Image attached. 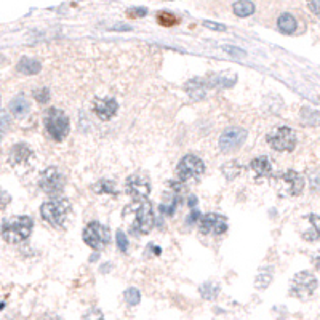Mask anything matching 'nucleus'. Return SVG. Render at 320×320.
Segmentation results:
<instances>
[{
	"instance_id": "nucleus-1",
	"label": "nucleus",
	"mask_w": 320,
	"mask_h": 320,
	"mask_svg": "<svg viewBox=\"0 0 320 320\" xmlns=\"http://www.w3.org/2000/svg\"><path fill=\"white\" fill-rule=\"evenodd\" d=\"M123 220L135 234H148L154 227V211L148 200L133 202L123 208Z\"/></svg>"
},
{
	"instance_id": "nucleus-15",
	"label": "nucleus",
	"mask_w": 320,
	"mask_h": 320,
	"mask_svg": "<svg viewBox=\"0 0 320 320\" xmlns=\"http://www.w3.org/2000/svg\"><path fill=\"white\" fill-rule=\"evenodd\" d=\"M301 236L304 240L314 242L320 237V216L317 215H308L301 221Z\"/></svg>"
},
{
	"instance_id": "nucleus-14",
	"label": "nucleus",
	"mask_w": 320,
	"mask_h": 320,
	"mask_svg": "<svg viewBox=\"0 0 320 320\" xmlns=\"http://www.w3.org/2000/svg\"><path fill=\"white\" fill-rule=\"evenodd\" d=\"M93 111L101 120H111L119 111V104L114 98H96L93 101Z\"/></svg>"
},
{
	"instance_id": "nucleus-6",
	"label": "nucleus",
	"mask_w": 320,
	"mask_h": 320,
	"mask_svg": "<svg viewBox=\"0 0 320 320\" xmlns=\"http://www.w3.org/2000/svg\"><path fill=\"white\" fill-rule=\"evenodd\" d=\"M83 240L86 245L92 246L93 250L99 252L108 246V243L111 240V232L106 226L99 224L96 221H92L83 229Z\"/></svg>"
},
{
	"instance_id": "nucleus-24",
	"label": "nucleus",
	"mask_w": 320,
	"mask_h": 320,
	"mask_svg": "<svg viewBox=\"0 0 320 320\" xmlns=\"http://www.w3.org/2000/svg\"><path fill=\"white\" fill-rule=\"evenodd\" d=\"M272 282V268H263L255 279V287L258 290H264L269 287V283Z\"/></svg>"
},
{
	"instance_id": "nucleus-37",
	"label": "nucleus",
	"mask_w": 320,
	"mask_h": 320,
	"mask_svg": "<svg viewBox=\"0 0 320 320\" xmlns=\"http://www.w3.org/2000/svg\"><path fill=\"white\" fill-rule=\"evenodd\" d=\"M208 29H213V31H218V32H224L226 31V26L223 24H218V23H211V21H205L203 23Z\"/></svg>"
},
{
	"instance_id": "nucleus-12",
	"label": "nucleus",
	"mask_w": 320,
	"mask_h": 320,
	"mask_svg": "<svg viewBox=\"0 0 320 320\" xmlns=\"http://www.w3.org/2000/svg\"><path fill=\"white\" fill-rule=\"evenodd\" d=\"M199 229L207 236H221L227 230V220L223 215L208 213L199 221Z\"/></svg>"
},
{
	"instance_id": "nucleus-9",
	"label": "nucleus",
	"mask_w": 320,
	"mask_h": 320,
	"mask_svg": "<svg viewBox=\"0 0 320 320\" xmlns=\"http://www.w3.org/2000/svg\"><path fill=\"white\" fill-rule=\"evenodd\" d=\"M39 186L45 194L58 195L60 192H63V189H64V178H63L61 171L56 167H48L40 174Z\"/></svg>"
},
{
	"instance_id": "nucleus-40",
	"label": "nucleus",
	"mask_w": 320,
	"mask_h": 320,
	"mask_svg": "<svg viewBox=\"0 0 320 320\" xmlns=\"http://www.w3.org/2000/svg\"><path fill=\"white\" fill-rule=\"evenodd\" d=\"M111 31H132V27H128V26H122V24H117V26H111Z\"/></svg>"
},
{
	"instance_id": "nucleus-19",
	"label": "nucleus",
	"mask_w": 320,
	"mask_h": 320,
	"mask_svg": "<svg viewBox=\"0 0 320 320\" xmlns=\"http://www.w3.org/2000/svg\"><path fill=\"white\" fill-rule=\"evenodd\" d=\"M207 90H208L207 79H192V80H189L186 83V92L191 95V98L194 101H199V99L205 98Z\"/></svg>"
},
{
	"instance_id": "nucleus-29",
	"label": "nucleus",
	"mask_w": 320,
	"mask_h": 320,
	"mask_svg": "<svg viewBox=\"0 0 320 320\" xmlns=\"http://www.w3.org/2000/svg\"><path fill=\"white\" fill-rule=\"evenodd\" d=\"M123 299H125V303L128 304V306H138L139 301H141L139 290L138 288H133V287L127 288L125 292H123Z\"/></svg>"
},
{
	"instance_id": "nucleus-38",
	"label": "nucleus",
	"mask_w": 320,
	"mask_h": 320,
	"mask_svg": "<svg viewBox=\"0 0 320 320\" xmlns=\"http://www.w3.org/2000/svg\"><path fill=\"white\" fill-rule=\"evenodd\" d=\"M10 195L7 194V192H4V191H0V210L2 208H5L8 203H10Z\"/></svg>"
},
{
	"instance_id": "nucleus-11",
	"label": "nucleus",
	"mask_w": 320,
	"mask_h": 320,
	"mask_svg": "<svg viewBox=\"0 0 320 320\" xmlns=\"http://www.w3.org/2000/svg\"><path fill=\"white\" fill-rule=\"evenodd\" d=\"M246 130L245 128H240V127H230V128H226L221 138H220V149L223 152H232L239 149L243 141L246 139Z\"/></svg>"
},
{
	"instance_id": "nucleus-8",
	"label": "nucleus",
	"mask_w": 320,
	"mask_h": 320,
	"mask_svg": "<svg viewBox=\"0 0 320 320\" xmlns=\"http://www.w3.org/2000/svg\"><path fill=\"white\" fill-rule=\"evenodd\" d=\"M317 288V279L311 272H299L292 279V285H290V293L295 298L299 299H308L314 295Z\"/></svg>"
},
{
	"instance_id": "nucleus-22",
	"label": "nucleus",
	"mask_w": 320,
	"mask_h": 320,
	"mask_svg": "<svg viewBox=\"0 0 320 320\" xmlns=\"http://www.w3.org/2000/svg\"><path fill=\"white\" fill-rule=\"evenodd\" d=\"M277 26H279V31L283 32V34H293L295 29H296V20L293 14L290 13H283L280 14V18L277 21Z\"/></svg>"
},
{
	"instance_id": "nucleus-5",
	"label": "nucleus",
	"mask_w": 320,
	"mask_h": 320,
	"mask_svg": "<svg viewBox=\"0 0 320 320\" xmlns=\"http://www.w3.org/2000/svg\"><path fill=\"white\" fill-rule=\"evenodd\" d=\"M269 146L279 152H290L296 146V135L290 127H275L268 135Z\"/></svg>"
},
{
	"instance_id": "nucleus-2",
	"label": "nucleus",
	"mask_w": 320,
	"mask_h": 320,
	"mask_svg": "<svg viewBox=\"0 0 320 320\" xmlns=\"http://www.w3.org/2000/svg\"><path fill=\"white\" fill-rule=\"evenodd\" d=\"M34 227L32 218L29 216H13L4 221L2 224V237L8 243H21L31 236Z\"/></svg>"
},
{
	"instance_id": "nucleus-23",
	"label": "nucleus",
	"mask_w": 320,
	"mask_h": 320,
	"mask_svg": "<svg viewBox=\"0 0 320 320\" xmlns=\"http://www.w3.org/2000/svg\"><path fill=\"white\" fill-rule=\"evenodd\" d=\"M199 293L203 299L213 301V299L218 298V295H220V285H218L216 282H205V283L200 285Z\"/></svg>"
},
{
	"instance_id": "nucleus-4",
	"label": "nucleus",
	"mask_w": 320,
	"mask_h": 320,
	"mask_svg": "<svg viewBox=\"0 0 320 320\" xmlns=\"http://www.w3.org/2000/svg\"><path fill=\"white\" fill-rule=\"evenodd\" d=\"M45 128H47V133L55 141H63L69 135L67 115L60 109L51 108L45 115Z\"/></svg>"
},
{
	"instance_id": "nucleus-10",
	"label": "nucleus",
	"mask_w": 320,
	"mask_h": 320,
	"mask_svg": "<svg viewBox=\"0 0 320 320\" xmlns=\"http://www.w3.org/2000/svg\"><path fill=\"white\" fill-rule=\"evenodd\" d=\"M125 191L130 197L135 199V202L146 200L151 194V181L144 174H132L125 183Z\"/></svg>"
},
{
	"instance_id": "nucleus-31",
	"label": "nucleus",
	"mask_w": 320,
	"mask_h": 320,
	"mask_svg": "<svg viewBox=\"0 0 320 320\" xmlns=\"http://www.w3.org/2000/svg\"><path fill=\"white\" fill-rule=\"evenodd\" d=\"M115 239H117V246L120 252H127L128 250V239L125 236L123 230H117V234H115Z\"/></svg>"
},
{
	"instance_id": "nucleus-20",
	"label": "nucleus",
	"mask_w": 320,
	"mask_h": 320,
	"mask_svg": "<svg viewBox=\"0 0 320 320\" xmlns=\"http://www.w3.org/2000/svg\"><path fill=\"white\" fill-rule=\"evenodd\" d=\"M29 111H31V104H29V101L24 96H16L10 103V112L18 119L26 117V115L29 114Z\"/></svg>"
},
{
	"instance_id": "nucleus-36",
	"label": "nucleus",
	"mask_w": 320,
	"mask_h": 320,
	"mask_svg": "<svg viewBox=\"0 0 320 320\" xmlns=\"http://www.w3.org/2000/svg\"><path fill=\"white\" fill-rule=\"evenodd\" d=\"M146 13L148 10L146 8H130L128 10V16L130 18H143V16H146Z\"/></svg>"
},
{
	"instance_id": "nucleus-33",
	"label": "nucleus",
	"mask_w": 320,
	"mask_h": 320,
	"mask_svg": "<svg viewBox=\"0 0 320 320\" xmlns=\"http://www.w3.org/2000/svg\"><path fill=\"white\" fill-rule=\"evenodd\" d=\"M10 125H11V119H10L8 112L0 111V132H7Z\"/></svg>"
},
{
	"instance_id": "nucleus-13",
	"label": "nucleus",
	"mask_w": 320,
	"mask_h": 320,
	"mask_svg": "<svg viewBox=\"0 0 320 320\" xmlns=\"http://www.w3.org/2000/svg\"><path fill=\"white\" fill-rule=\"evenodd\" d=\"M279 189L285 195H299L304 189V180L299 173L288 170L279 178Z\"/></svg>"
},
{
	"instance_id": "nucleus-21",
	"label": "nucleus",
	"mask_w": 320,
	"mask_h": 320,
	"mask_svg": "<svg viewBox=\"0 0 320 320\" xmlns=\"http://www.w3.org/2000/svg\"><path fill=\"white\" fill-rule=\"evenodd\" d=\"M42 69V64L37 61V60H32V58H21L20 63H18V70L24 76H34V74H39Z\"/></svg>"
},
{
	"instance_id": "nucleus-42",
	"label": "nucleus",
	"mask_w": 320,
	"mask_h": 320,
	"mask_svg": "<svg viewBox=\"0 0 320 320\" xmlns=\"http://www.w3.org/2000/svg\"><path fill=\"white\" fill-rule=\"evenodd\" d=\"M317 266H318V269H320V255L317 256Z\"/></svg>"
},
{
	"instance_id": "nucleus-16",
	"label": "nucleus",
	"mask_w": 320,
	"mask_h": 320,
	"mask_svg": "<svg viewBox=\"0 0 320 320\" xmlns=\"http://www.w3.org/2000/svg\"><path fill=\"white\" fill-rule=\"evenodd\" d=\"M34 152L32 149L27 146L24 143H20L16 146H13L11 151H10V162L11 165L14 167H20V165H27L29 160L32 158Z\"/></svg>"
},
{
	"instance_id": "nucleus-30",
	"label": "nucleus",
	"mask_w": 320,
	"mask_h": 320,
	"mask_svg": "<svg viewBox=\"0 0 320 320\" xmlns=\"http://www.w3.org/2000/svg\"><path fill=\"white\" fill-rule=\"evenodd\" d=\"M157 20H158L160 24L165 26V27L174 26V23L178 21L176 18H174V14H171L170 11H160V13L157 14Z\"/></svg>"
},
{
	"instance_id": "nucleus-32",
	"label": "nucleus",
	"mask_w": 320,
	"mask_h": 320,
	"mask_svg": "<svg viewBox=\"0 0 320 320\" xmlns=\"http://www.w3.org/2000/svg\"><path fill=\"white\" fill-rule=\"evenodd\" d=\"M83 320H104V315L98 308H92L83 315Z\"/></svg>"
},
{
	"instance_id": "nucleus-18",
	"label": "nucleus",
	"mask_w": 320,
	"mask_h": 320,
	"mask_svg": "<svg viewBox=\"0 0 320 320\" xmlns=\"http://www.w3.org/2000/svg\"><path fill=\"white\" fill-rule=\"evenodd\" d=\"M237 82V76L232 72H221V74H215L207 79L208 88H230Z\"/></svg>"
},
{
	"instance_id": "nucleus-39",
	"label": "nucleus",
	"mask_w": 320,
	"mask_h": 320,
	"mask_svg": "<svg viewBox=\"0 0 320 320\" xmlns=\"http://www.w3.org/2000/svg\"><path fill=\"white\" fill-rule=\"evenodd\" d=\"M308 7H309V10H311L312 13H315V14H320V2H311Z\"/></svg>"
},
{
	"instance_id": "nucleus-25",
	"label": "nucleus",
	"mask_w": 320,
	"mask_h": 320,
	"mask_svg": "<svg viewBox=\"0 0 320 320\" xmlns=\"http://www.w3.org/2000/svg\"><path fill=\"white\" fill-rule=\"evenodd\" d=\"M301 120L309 127H317L320 123V112L314 111L311 108H303L301 109Z\"/></svg>"
},
{
	"instance_id": "nucleus-27",
	"label": "nucleus",
	"mask_w": 320,
	"mask_h": 320,
	"mask_svg": "<svg viewBox=\"0 0 320 320\" xmlns=\"http://www.w3.org/2000/svg\"><path fill=\"white\" fill-rule=\"evenodd\" d=\"M92 189H93L96 194H112V195L117 194L115 184L112 181H109V180H101V181H98L96 184H93Z\"/></svg>"
},
{
	"instance_id": "nucleus-41",
	"label": "nucleus",
	"mask_w": 320,
	"mask_h": 320,
	"mask_svg": "<svg viewBox=\"0 0 320 320\" xmlns=\"http://www.w3.org/2000/svg\"><path fill=\"white\" fill-rule=\"evenodd\" d=\"M199 216H200V213L194 210V211H192V215H191V216H189V224H192V223H194V221L197 220V218H199Z\"/></svg>"
},
{
	"instance_id": "nucleus-7",
	"label": "nucleus",
	"mask_w": 320,
	"mask_h": 320,
	"mask_svg": "<svg viewBox=\"0 0 320 320\" xmlns=\"http://www.w3.org/2000/svg\"><path fill=\"white\" fill-rule=\"evenodd\" d=\"M205 165L203 160L197 155H184L176 167V176L180 183H186L191 180H197L202 176Z\"/></svg>"
},
{
	"instance_id": "nucleus-34",
	"label": "nucleus",
	"mask_w": 320,
	"mask_h": 320,
	"mask_svg": "<svg viewBox=\"0 0 320 320\" xmlns=\"http://www.w3.org/2000/svg\"><path fill=\"white\" fill-rule=\"evenodd\" d=\"M34 98L37 99V103L40 104H45L47 101L50 99V92L47 88H40L37 92H34Z\"/></svg>"
},
{
	"instance_id": "nucleus-3",
	"label": "nucleus",
	"mask_w": 320,
	"mask_h": 320,
	"mask_svg": "<svg viewBox=\"0 0 320 320\" xmlns=\"http://www.w3.org/2000/svg\"><path fill=\"white\" fill-rule=\"evenodd\" d=\"M72 207H70V202L67 199H53V200H48L42 205L40 208V213H42V218L45 220L50 226L53 227H63L67 216L70 213Z\"/></svg>"
},
{
	"instance_id": "nucleus-43",
	"label": "nucleus",
	"mask_w": 320,
	"mask_h": 320,
	"mask_svg": "<svg viewBox=\"0 0 320 320\" xmlns=\"http://www.w3.org/2000/svg\"><path fill=\"white\" fill-rule=\"evenodd\" d=\"M48 320H50V318H48ZM53 320H61V318H58V317L55 315V317H53Z\"/></svg>"
},
{
	"instance_id": "nucleus-28",
	"label": "nucleus",
	"mask_w": 320,
	"mask_h": 320,
	"mask_svg": "<svg viewBox=\"0 0 320 320\" xmlns=\"http://www.w3.org/2000/svg\"><path fill=\"white\" fill-rule=\"evenodd\" d=\"M242 171V165L236 160H232V162H227L223 165V173L226 174L227 180H236Z\"/></svg>"
},
{
	"instance_id": "nucleus-26",
	"label": "nucleus",
	"mask_w": 320,
	"mask_h": 320,
	"mask_svg": "<svg viewBox=\"0 0 320 320\" xmlns=\"http://www.w3.org/2000/svg\"><path fill=\"white\" fill-rule=\"evenodd\" d=\"M232 10H234L237 16L246 18V16H250V14H253L255 5L252 2H248V0H240V2H236L234 5H232Z\"/></svg>"
},
{
	"instance_id": "nucleus-35",
	"label": "nucleus",
	"mask_w": 320,
	"mask_h": 320,
	"mask_svg": "<svg viewBox=\"0 0 320 320\" xmlns=\"http://www.w3.org/2000/svg\"><path fill=\"white\" fill-rule=\"evenodd\" d=\"M223 50H224L226 53H229L230 56H236V58H245V56H246V53H245L242 48L232 47V45H224V47H223Z\"/></svg>"
},
{
	"instance_id": "nucleus-17",
	"label": "nucleus",
	"mask_w": 320,
	"mask_h": 320,
	"mask_svg": "<svg viewBox=\"0 0 320 320\" xmlns=\"http://www.w3.org/2000/svg\"><path fill=\"white\" fill-rule=\"evenodd\" d=\"M250 170L253 171L256 180H264V178H269L272 174V164H271V160L264 155L256 157V158L252 160Z\"/></svg>"
}]
</instances>
